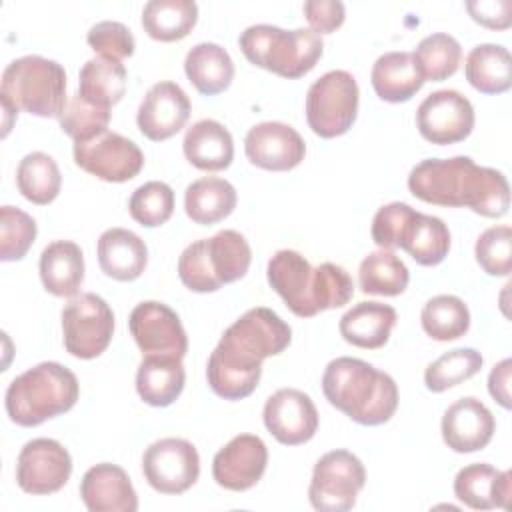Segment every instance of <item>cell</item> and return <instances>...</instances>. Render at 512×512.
<instances>
[{"label": "cell", "mask_w": 512, "mask_h": 512, "mask_svg": "<svg viewBox=\"0 0 512 512\" xmlns=\"http://www.w3.org/2000/svg\"><path fill=\"white\" fill-rule=\"evenodd\" d=\"M70 452L52 438H34L26 442L16 462V482L26 494H54L70 480Z\"/></svg>", "instance_id": "obj_15"}, {"label": "cell", "mask_w": 512, "mask_h": 512, "mask_svg": "<svg viewBox=\"0 0 512 512\" xmlns=\"http://www.w3.org/2000/svg\"><path fill=\"white\" fill-rule=\"evenodd\" d=\"M412 56L424 82H442L456 74L462 60V48L454 36L436 32L422 38Z\"/></svg>", "instance_id": "obj_39"}, {"label": "cell", "mask_w": 512, "mask_h": 512, "mask_svg": "<svg viewBox=\"0 0 512 512\" xmlns=\"http://www.w3.org/2000/svg\"><path fill=\"white\" fill-rule=\"evenodd\" d=\"M38 234L36 222L30 214L14 206L0 208V260H22Z\"/></svg>", "instance_id": "obj_43"}, {"label": "cell", "mask_w": 512, "mask_h": 512, "mask_svg": "<svg viewBox=\"0 0 512 512\" xmlns=\"http://www.w3.org/2000/svg\"><path fill=\"white\" fill-rule=\"evenodd\" d=\"M244 150L250 164L270 172H286L304 160L306 144L302 136L284 122H260L248 130Z\"/></svg>", "instance_id": "obj_19"}, {"label": "cell", "mask_w": 512, "mask_h": 512, "mask_svg": "<svg viewBox=\"0 0 512 512\" xmlns=\"http://www.w3.org/2000/svg\"><path fill=\"white\" fill-rule=\"evenodd\" d=\"M268 466V448L254 434H238L212 460V476L218 486L244 492L260 482Z\"/></svg>", "instance_id": "obj_18"}, {"label": "cell", "mask_w": 512, "mask_h": 512, "mask_svg": "<svg viewBox=\"0 0 512 512\" xmlns=\"http://www.w3.org/2000/svg\"><path fill=\"white\" fill-rule=\"evenodd\" d=\"M372 88L384 102H408L424 86L412 52H386L372 66Z\"/></svg>", "instance_id": "obj_29"}, {"label": "cell", "mask_w": 512, "mask_h": 512, "mask_svg": "<svg viewBox=\"0 0 512 512\" xmlns=\"http://www.w3.org/2000/svg\"><path fill=\"white\" fill-rule=\"evenodd\" d=\"M0 100H2V110H4V132H2V136H6L8 130H10V126H12V116H16L18 110L10 104V100H6V98H2V96H0Z\"/></svg>", "instance_id": "obj_49"}, {"label": "cell", "mask_w": 512, "mask_h": 512, "mask_svg": "<svg viewBox=\"0 0 512 512\" xmlns=\"http://www.w3.org/2000/svg\"><path fill=\"white\" fill-rule=\"evenodd\" d=\"M146 482L160 494H182L200 476V456L184 438H162L152 442L142 456Z\"/></svg>", "instance_id": "obj_12"}, {"label": "cell", "mask_w": 512, "mask_h": 512, "mask_svg": "<svg viewBox=\"0 0 512 512\" xmlns=\"http://www.w3.org/2000/svg\"><path fill=\"white\" fill-rule=\"evenodd\" d=\"M78 394V378L70 368L40 362L8 384L4 406L14 424L32 428L72 410Z\"/></svg>", "instance_id": "obj_5"}, {"label": "cell", "mask_w": 512, "mask_h": 512, "mask_svg": "<svg viewBox=\"0 0 512 512\" xmlns=\"http://www.w3.org/2000/svg\"><path fill=\"white\" fill-rule=\"evenodd\" d=\"M16 186L28 202L46 206L60 194V168L52 156L44 152H30L16 168Z\"/></svg>", "instance_id": "obj_37"}, {"label": "cell", "mask_w": 512, "mask_h": 512, "mask_svg": "<svg viewBox=\"0 0 512 512\" xmlns=\"http://www.w3.org/2000/svg\"><path fill=\"white\" fill-rule=\"evenodd\" d=\"M190 118V100L186 92L170 80L154 84L142 98L136 114L140 132L152 140L162 142L178 134Z\"/></svg>", "instance_id": "obj_20"}, {"label": "cell", "mask_w": 512, "mask_h": 512, "mask_svg": "<svg viewBox=\"0 0 512 512\" xmlns=\"http://www.w3.org/2000/svg\"><path fill=\"white\" fill-rule=\"evenodd\" d=\"M198 20L194 0H150L142 10L144 32L158 42L186 38Z\"/></svg>", "instance_id": "obj_34"}, {"label": "cell", "mask_w": 512, "mask_h": 512, "mask_svg": "<svg viewBox=\"0 0 512 512\" xmlns=\"http://www.w3.org/2000/svg\"><path fill=\"white\" fill-rule=\"evenodd\" d=\"M98 264L102 272L118 282L142 276L148 264L146 242L126 228H108L98 238Z\"/></svg>", "instance_id": "obj_24"}, {"label": "cell", "mask_w": 512, "mask_h": 512, "mask_svg": "<svg viewBox=\"0 0 512 512\" xmlns=\"http://www.w3.org/2000/svg\"><path fill=\"white\" fill-rule=\"evenodd\" d=\"M40 278L52 296L74 298L84 282V256L76 242L54 240L40 254Z\"/></svg>", "instance_id": "obj_26"}, {"label": "cell", "mask_w": 512, "mask_h": 512, "mask_svg": "<svg viewBox=\"0 0 512 512\" xmlns=\"http://www.w3.org/2000/svg\"><path fill=\"white\" fill-rule=\"evenodd\" d=\"M290 326L270 308L256 306L226 328L208 358L206 378L224 400L250 396L262 376V362L288 348Z\"/></svg>", "instance_id": "obj_1"}, {"label": "cell", "mask_w": 512, "mask_h": 512, "mask_svg": "<svg viewBox=\"0 0 512 512\" xmlns=\"http://www.w3.org/2000/svg\"><path fill=\"white\" fill-rule=\"evenodd\" d=\"M420 322L430 338L448 342L462 338L468 332L470 310L462 298L452 294H438L424 304Z\"/></svg>", "instance_id": "obj_38"}, {"label": "cell", "mask_w": 512, "mask_h": 512, "mask_svg": "<svg viewBox=\"0 0 512 512\" xmlns=\"http://www.w3.org/2000/svg\"><path fill=\"white\" fill-rule=\"evenodd\" d=\"M440 428L442 440L450 450L468 454L490 444L496 420L484 402L474 396H464L446 408Z\"/></svg>", "instance_id": "obj_21"}, {"label": "cell", "mask_w": 512, "mask_h": 512, "mask_svg": "<svg viewBox=\"0 0 512 512\" xmlns=\"http://www.w3.org/2000/svg\"><path fill=\"white\" fill-rule=\"evenodd\" d=\"M364 484L366 470L360 458L348 450H332L314 464L308 498L314 510L346 512L356 504Z\"/></svg>", "instance_id": "obj_11"}, {"label": "cell", "mask_w": 512, "mask_h": 512, "mask_svg": "<svg viewBox=\"0 0 512 512\" xmlns=\"http://www.w3.org/2000/svg\"><path fill=\"white\" fill-rule=\"evenodd\" d=\"M410 272L406 264L386 248L370 252L358 268V286L364 294L398 296L406 290Z\"/></svg>", "instance_id": "obj_36"}, {"label": "cell", "mask_w": 512, "mask_h": 512, "mask_svg": "<svg viewBox=\"0 0 512 512\" xmlns=\"http://www.w3.org/2000/svg\"><path fill=\"white\" fill-rule=\"evenodd\" d=\"M114 334V312L92 292L74 296L62 308V340L68 354L80 360L100 356Z\"/></svg>", "instance_id": "obj_10"}, {"label": "cell", "mask_w": 512, "mask_h": 512, "mask_svg": "<svg viewBox=\"0 0 512 512\" xmlns=\"http://www.w3.org/2000/svg\"><path fill=\"white\" fill-rule=\"evenodd\" d=\"M252 262L248 240L236 230L188 244L178 258V276L192 292H216L246 276Z\"/></svg>", "instance_id": "obj_7"}, {"label": "cell", "mask_w": 512, "mask_h": 512, "mask_svg": "<svg viewBox=\"0 0 512 512\" xmlns=\"http://www.w3.org/2000/svg\"><path fill=\"white\" fill-rule=\"evenodd\" d=\"M416 128L432 144L462 142L474 128V108L458 90H436L416 110Z\"/></svg>", "instance_id": "obj_16"}, {"label": "cell", "mask_w": 512, "mask_h": 512, "mask_svg": "<svg viewBox=\"0 0 512 512\" xmlns=\"http://www.w3.org/2000/svg\"><path fill=\"white\" fill-rule=\"evenodd\" d=\"M466 10L474 22L490 30H506L512 22V2L510 0H480L466 2Z\"/></svg>", "instance_id": "obj_47"}, {"label": "cell", "mask_w": 512, "mask_h": 512, "mask_svg": "<svg viewBox=\"0 0 512 512\" xmlns=\"http://www.w3.org/2000/svg\"><path fill=\"white\" fill-rule=\"evenodd\" d=\"M266 274L276 294L300 318L340 308L354 296V282L342 266L324 262L312 268L296 250H278L268 260Z\"/></svg>", "instance_id": "obj_3"}, {"label": "cell", "mask_w": 512, "mask_h": 512, "mask_svg": "<svg viewBox=\"0 0 512 512\" xmlns=\"http://www.w3.org/2000/svg\"><path fill=\"white\" fill-rule=\"evenodd\" d=\"M396 320V310L390 304L368 300L354 304L340 318L338 330L348 344L366 350H376L388 342Z\"/></svg>", "instance_id": "obj_28"}, {"label": "cell", "mask_w": 512, "mask_h": 512, "mask_svg": "<svg viewBox=\"0 0 512 512\" xmlns=\"http://www.w3.org/2000/svg\"><path fill=\"white\" fill-rule=\"evenodd\" d=\"M408 190L422 202L466 206L486 218H500L510 208L506 176L500 170L478 166L468 156L422 160L410 170Z\"/></svg>", "instance_id": "obj_2"}, {"label": "cell", "mask_w": 512, "mask_h": 512, "mask_svg": "<svg viewBox=\"0 0 512 512\" xmlns=\"http://www.w3.org/2000/svg\"><path fill=\"white\" fill-rule=\"evenodd\" d=\"M74 162L104 182H128L142 170L144 154L126 136L106 130L92 140L74 142Z\"/></svg>", "instance_id": "obj_13"}, {"label": "cell", "mask_w": 512, "mask_h": 512, "mask_svg": "<svg viewBox=\"0 0 512 512\" xmlns=\"http://www.w3.org/2000/svg\"><path fill=\"white\" fill-rule=\"evenodd\" d=\"M322 392L336 410L362 426H380L398 408L394 378L360 358L340 356L328 362Z\"/></svg>", "instance_id": "obj_4"}, {"label": "cell", "mask_w": 512, "mask_h": 512, "mask_svg": "<svg viewBox=\"0 0 512 512\" xmlns=\"http://www.w3.org/2000/svg\"><path fill=\"white\" fill-rule=\"evenodd\" d=\"M474 256L488 276H508L512 272V228L502 224L484 230L476 240Z\"/></svg>", "instance_id": "obj_44"}, {"label": "cell", "mask_w": 512, "mask_h": 512, "mask_svg": "<svg viewBox=\"0 0 512 512\" xmlns=\"http://www.w3.org/2000/svg\"><path fill=\"white\" fill-rule=\"evenodd\" d=\"M128 326L144 356H172L182 360L188 352V336L178 314L162 302H140L130 312Z\"/></svg>", "instance_id": "obj_14"}, {"label": "cell", "mask_w": 512, "mask_h": 512, "mask_svg": "<svg viewBox=\"0 0 512 512\" xmlns=\"http://www.w3.org/2000/svg\"><path fill=\"white\" fill-rule=\"evenodd\" d=\"M482 364H484V358L474 348L450 350L440 358H436L432 364H428L424 372V384L430 392H444L476 376Z\"/></svg>", "instance_id": "obj_40"}, {"label": "cell", "mask_w": 512, "mask_h": 512, "mask_svg": "<svg viewBox=\"0 0 512 512\" xmlns=\"http://www.w3.org/2000/svg\"><path fill=\"white\" fill-rule=\"evenodd\" d=\"M236 202V188L228 180L216 176L194 180L184 192L186 216L200 226H210L224 220L232 214Z\"/></svg>", "instance_id": "obj_31"}, {"label": "cell", "mask_w": 512, "mask_h": 512, "mask_svg": "<svg viewBox=\"0 0 512 512\" xmlns=\"http://www.w3.org/2000/svg\"><path fill=\"white\" fill-rule=\"evenodd\" d=\"M510 372L512 360L504 358L492 368L488 376V392L502 408H510Z\"/></svg>", "instance_id": "obj_48"}, {"label": "cell", "mask_w": 512, "mask_h": 512, "mask_svg": "<svg viewBox=\"0 0 512 512\" xmlns=\"http://www.w3.org/2000/svg\"><path fill=\"white\" fill-rule=\"evenodd\" d=\"M464 74L478 92L502 94L512 86V56L500 44H478L466 56Z\"/></svg>", "instance_id": "obj_33"}, {"label": "cell", "mask_w": 512, "mask_h": 512, "mask_svg": "<svg viewBox=\"0 0 512 512\" xmlns=\"http://www.w3.org/2000/svg\"><path fill=\"white\" fill-rule=\"evenodd\" d=\"M264 426L286 446H298L318 430V410L308 394L296 388H280L264 404Z\"/></svg>", "instance_id": "obj_17"}, {"label": "cell", "mask_w": 512, "mask_h": 512, "mask_svg": "<svg viewBox=\"0 0 512 512\" xmlns=\"http://www.w3.org/2000/svg\"><path fill=\"white\" fill-rule=\"evenodd\" d=\"M238 46L248 62L288 80L308 74L324 52V42L316 32L284 30L272 24L248 26L240 34Z\"/></svg>", "instance_id": "obj_6"}, {"label": "cell", "mask_w": 512, "mask_h": 512, "mask_svg": "<svg viewBox=\"0 0 512 512\" xmlns=\"http://www.w3.org/2000/svg\"><path fill=\"white\" fill-rule=\"evenodd\" d=\"M128 210L132 220H136L140 226H162L170 220L174 212V190L160 180L146 182L132 192L128 200Z\"/></svg>", "instance_id": "obj_41"}, {"label": "cell", "mask_w": 512, "mask_h": 512, "mask_svg": "<svg viewBox=\"0 0 512 512\" xmlns=\"http://www.w3.org/2000/svg\"><path fill=\"white\" fill-rule=\"evenodd\" d=\"M80 496L90 512H136L138 496L124 468L100 462L86 470Z\"/></svg>", "instance_id": "obj_22"}, {"label": "cell", "mask_w": 512, "mask_h": 512, "mask_svg": "<svg viewBox=\"0 0 512 512\" xmlns=\"http://www.w3.org/2000/svg\"><path fill=\"white\" fill-rule=\"evenodd\" d=\"M512 474L486 462L468 464L454 478V494L472 510L508 508Z\"/></svg>", "instance_id": "obj_23"}, {"label": "cell", "mask_w": 512, "mask_h": 512, "mask_svg": "<svg viewBox=\"0 0 512 512\" xmlns=\"http://www.w3.org/2000/svg\"><path fill=\"white\" fill-rule=\"evenodd\" d=\"M358 84L346 70H330L320 76L306 94V120L320 138L346 134L358 114Z\"/></svg>", "instance_id": "obj_9"}, {"label": "cell", "mask_w": 512, "mask_h": 512, "mask_svg": "<svg viewBox=\"0 0 512 512\" xmlns=\"http://www.w3.org/2000/svg\"><path fill=\"white\" fill-rule=\"evenodd\" d=\"M186 372L180 358L144 356L136 372L138 396L156 408L170 406L184 390Z\"/></svg>", "instance_id": "obj_30"}, {"label": "cell", "mask_w": 512, "mask_h": 512, "mask_svg": "<svg viewBox=\"0 0 512 512\" xmlns=\"http://www.w3.org/2000/svg\"><path fill=\"white\" fill-rule=\"evenodd\" d=\"M0 96L16 110L40 118H60L66 100V72L56 60L28 54L12 60L2 72Z\"/></svg>", "instance_id": "obj_8"}, {"label": "cell", "mask_w": 512, "mask_h": 512, "mask_svg": "<svg viewBox=\"0 0 512 512\" xmlns=\"http://www.w3.org/2000/svg\"><path fill=\"white\" fill-rule=\"evenodd\" d=\"M86 42L100 56L112 58L118 62L132 56L134 48H136V40H134L132 32L128 30V26H124L122 22H116V20L96 22L88 30Z\"/></svg>", "instance_id": "obj_45"}, {"label": "cell", "mask_w": 512, "mask_h": 512, "mask_svg": "<svg viewBox=\"0 0 512 512\" xmlns=\"http://www.w3.org/2000/svg\"><path fill=\"white\" fill-rule=\"evenodd\" d=\"M186 160L204 172H218L232 164L234 140L228 128L218 120H198L194 122L182 142Z\"/></svg>", "instance_id": "obj_27"}, {"label": "cell", "mask_w": 512, "mask_h": 512, "mask_svg": "<svg viewBox=\"0 0 512 512\" xmlns=\"http://www.w3.org/2000/svg\"><path fill=\"white\" fill-rule=\"evenodd\" d=\"M396 248L408 252L420 266H436L448 256L450 230L442 218L412 210L400 228Z\"/></svg>", "instance_id": "obj_25"}, {"label": "cell", "mask_w": 512, "mask_h": 512, "mask_svg": "<svg viewBox=\"0 0 512 512\" xmlns=\"http://www.w3.org/2000/svg\"><path fill=\"white\" fill-rule=\"evenodd\" d=\"M304 16L310 30L320 34H330L344 24L346 8L340 0H308L304 2Z\"/></svg>", "instance_id": "obj_46"}, {"label": "cell", "mask_w": 512, "mask_h": 512, "mask_svg": "<svg viewBox=\"0 0 512 512\" xmlns=\"http://www.w3.org/2000/svg\"><path fill=\"white\" fill-rule=\"evenodd\" d=\"M184 72L200 94L216 96L230 86L234 78V62L222 46L200 42L188 50Z\"/></svg>", "instance_id": "obj_32"}, {"label": "cell", "mask_w": 512, "mask_h": 512, "mask_svg": "<svg viewBox=\"0 0 512 512\" xmlns=\"http://www.w3.org/2000/svg\"><path fill=\"white\" fill-rule=\"evenodd\" d=\"M110 108H102L84 100L78 92L68 100L62 116L60 128L74 142L92 140L108 130Z\"/></svg>", "instance_id": "obj_42"}, {"label": "cell", "mask_w": 512, "mask_h": 512, "mask_svg": "<svg viewBox=\"0 0 512 512\" xmlns=\"http://www.w3.org/2000/svg\"><path fill=\"white\" fill-rule=\"evenodd\" d=\"M126 92V68L122 62L96 56L90 58L78 76V94L90 104L112 108Z\"/></svg>", "instance_id": "obj_35"}]
</instances>
